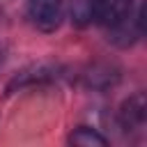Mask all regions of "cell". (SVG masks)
I'll return each mask as SVG.
<instances>
[{
  "label": "cell",
  "instance_id": "6da1fadb",
  "mask_svg": "<svg viewBox=\"0 0 147 147\" xmlns=\"http://www.w3.org/2000/svg\"><path fill=\"white\" fill-rule=\"evenodd\" d=\"M32 25L41 32H53L64 18V0H25Z\"/></svg>",
  "mask_w": 147,
  "mask_h": 147
},
{
  "label": "cell",
  "instance_id": "7a4b0ae2",
  "mask_svg": "<svg viewBox=\"0 0 147 147\" xmlns=\"http://www.w3.org/2000/svg\"><path fill=\"white\" fill-rule=\"evenodd\" d=\"M90 7H92V21L106 28H115L131 16L133 0H90Z\"/></svg>",
  "mask_w": 147,
  "mask_h": 147
},
{
  "label": "cell",
  "instance_id": "3957f363",
  "mask_svg": "<svg viewBox=\"0 0 147 147\" xmlns=\"http://www.w3.org/2000/svg\"><path fill=\"white\" fill-rule=\"evenodd\" d=\"M119 122L124 129H138L145 124V96L142 94H136L129 101H124L119 110Z\"/></svg>",
  "mask_w": 147,
  "mask_h": 147
},
{
  "label": "cell",
  "instance_id": "277c9868",
  "mask_svg": "<svg viewBox=\"0 0 147 147\" xmlns=\"http://www.w3.org/2000/svg\"><path fill=\"white\" fill-rule=\"evenodd\" d=\"M71 145H80V147H106V138L99 136L96 131L87 129V126H78L71 138H69Z\"/></svg>",
  "mask_w": 147,
  "mask_h": 147
},
{
  "label": "cell",
  "instance_id": "5b68a950",
  "mask_svg": "<svg viewBox=\"0 0 147 147\" xmlns=\"http://www.w3.org/2000/svg\"><path fill=\"white\" fill-rule=\"evenodd\" d=\"M71 14H74V21H76L78 25L90 23V21H92V7H90V0H74Z\"/></svg>",
  "mask_w": 147,
  "mask_h": 147
}]
</instances>
